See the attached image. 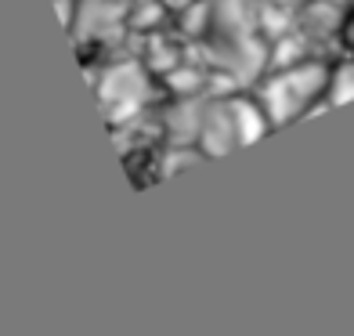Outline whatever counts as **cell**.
<instances>
[{
  "instance_id": "6",
  "label": "cell",
  "mask_w": 354,
  "mask_h": 336,
  "mask_svg": "<svg viewBox=\"0 0 354 336\" xmlns=\"http://www.w3.org/2000/svg\"><path fill=\"white\" fill-rule=\"evenodd\" d=\"M163 8H185V4H192V0H159Z\"/></svg>"
},
{
  "instance_id": "7",
  "label": "cell",
  "mask_w": 354,
  "mask_h": 336,
  "mask_svg": "<svg viewBox=\"0 0 354 336\" xmlns=\"http://www.w3.org/2000/svg\"><path fill=\"white\" fill-rule=\"evenodd\" d=\"M279 4H297V0H279Z\"/></svg>"
},
{
  "instance_id": "2",
  "label": "cell",
  "mask_w": 354,
  "mask_h": 336,
  "mask_svg": "<svg viewBox=\"0 0 354 336\" xmlns=\"http://www.w3.org/2000/svg\"><path fill=\"white\" fill-rule=\"evenodd\" d=\"M149 94H152V84H149V69L141 62H116L98 80V98L112 123H120V120L131 123L145 109Z\"/></svg>"
},
{
  "instance_id": "5",
  "label": "cell",
  "mask_w": 354,
  "mask_h": 336,
  "mask_svg": "<svg viewBox=\"0 0 354 336\" xmlns=\"http://www.w3.org/2000/svg\"><path fill=\"white\" fill-rule=\"evenodd\" d=\"M354 98V62L329 69V87H326V105H340Z\"/></svg>"
},
{
  "instance_id": "1",
  "label": "cell",
  "mask_w": 354,
  "mask_h": 336,
  "mask_svg": "<svg viewBox=\"0 0 354 336\" xmlns=\"http://www.w3.org/2000/svg\"><path fill=\"white\" fill-rule=\"evenodd\" d=\"M329 87V66L326 62H293V66L275 69L261 91H257V105L264 109V116L282 127L289 120H297L300 112H308V105H315Z\"/></svg>"
},
{
  "instance_id": "4",
  "label": "cell",
  "mask_w": 354,
  "mask_h": 336,
  "mask_svg": "<svg viewBox=\"0 0 354 336\" xmlns=\"http://www.w3.org/2000/svg\"><path fill=\"white\" fill-rule=\"evenodd\" d=\"M206 84V73L203 69H196V66H181V62H177L174 69H167V87L177 94V98H192V94H196L199 87Z\"/></svg>"
},
{
  "instance_id": "3",
  "label": "cell",
  "mask_w": 354,
  "mask_h": 336,
  "mask_svg": "<svg viewBox=\"0 0 354 336\" xmlns=\"http://www.w3.org/2000/svg\"><path fill=\"white\" fill-rule=\"evenodd\" d=\"M228 112H232V127H235L239 145H250V141H257L271 127V120L264 116V109L257 105V102L235 98V102H228Z\"/></svg>"
}]
</instances>
